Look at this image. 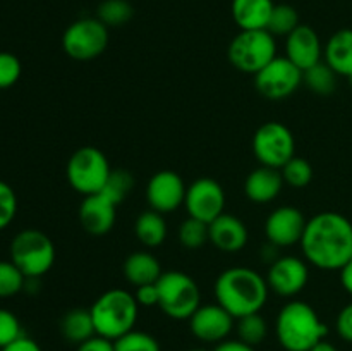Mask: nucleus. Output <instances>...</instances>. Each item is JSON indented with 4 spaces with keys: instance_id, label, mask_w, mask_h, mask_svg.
<instances>
[{
    "instance_id": "nucleus-34",
    "label": "nucleus",
    "mask_w": 352,
    "mask_h": 351,
    "mask_svg": "<svg viewBox=\"0 0 352 351\" xmlns=\"http://www.w3.org/2000/svg\"><path fill=\"white\" fill-rule=\"evenodd\" d=\"M116 351H160V344L151 334L133 329L113 341Z\"/></svg>"
},
{
    "instance_id": "nucleus-39",
    "label": "nucleus",
    "mask_w": 352,
    "mask_h": 351,
    "mask_svg": "<svg viewBox=\"0 0 352 351\" xmlns=\"http://www.w3.org/2000/svg\"><path fill=\"white\" fill-rule=\"evenodd\" d=\"M337 332L347 343H352V303L344 306L339 312V317H337Z\"/></svg>"
},
{
    "instance_id": "nucleus-9",
    "label": "nucleus",
    "mask_w": 352,
    "mask_h": 351,
    "mask_svg": "<svg viewBox=\"0 0 352 351\" xmlns=\"http://www.w3.org/2000/svg\"><path fill=\"white\" fill-rule=\"evenodd\" d=\"M109 45V28L96 17L74 21L62 36V48L74 61H93Z\"/></svg>"
},
{
    "instance_id": "nucleus-8",
    "label": "nucleus",
    "mask_w": 352,
    "mask_h": 351,
    "mask_svg": "<svg viewBox=\"0 0 352 351\" xmlns=\"http://www.w3.org/2000/svg\"><path fill=\"white\" fill-rule=\"evenodd\" d=\"M109 158L95 147H81L71 155L67 162V181L76 193L82 196L100 193L109 179Z\"/></svg>"
},
{
    "instance_id": "nucleus-1",
    "label": "nucleus",
    "mask_w": 352,
    "mask_h": 351,
    "mask_svg": "<svg viewBox=\"0 0 352 351\" xmlns=\"http://www.w3.org/2000/svg\"><path fill=\"white\" fill-rule=\"evenodd\" d=\"M305 258L322 270H340L352 260V222L337 212H322L306 222Z\"/></svg>"
},
{
    "instance_id": "nucleus-27",
    "label": "nucleus",
    "mask_w": 352,
    "mask_h": 351,
    "mask_svg": "<svg viewBox=\"0 0 352 351\" xmlns=\"http://www.w3.org/2000/svg\"><path fill=\"white\" fill-rule=\"evenodd\" d=\"M298 26V10L292 6H287V3H280V6H275L274 10H272L267 30L270 31L274 36H289Z\"/></svg>"
},
{
    "instance_id": "nucleus-28",
    "label": "nucleus",
    "mask_w": 352,
    "mask_h": 351,
    "mask_svg": "<svg viewBox=\"0 0 352 351\" xmlns=\"http://www.w3.org/2000/svg\"><path fill=\"white\" fill-rule=\"evenodd\" d=\"M267 334V320H265L260 313H251V315L237 319V336H239V339L243 341V343L254 348L256 344L263 343Z\"/></svg>"
},
{
    "instance_id": "nucleus-37",
    "label": "nucleus",
    "mask_w": 352,
    "mask_h": 351,
    "mask_svg": "<svg viewBox=\"0 0 352 351\" xmlns=\"http://www.w3.org/2000/svg\"><path fill=\"white\" fill-rule=\"evenodd\" d=\"M21 336L24 334L19 319L10 310L0 308V348H6Z\"/></svg>"
},
{
    "instance_id": "nucleus-36",
    "label": "nucleus",
    "mask_w": 352,
    "mask_h": 351,
    "mask_svg": "<svg viewBox=\"0 0 352 351\" xmlns=\"http://www.w3.org/2000/svg\"><path fill=\"white\" fill-rule=\"evenodd\" d=\"M17 213V196L16 191L7 184L6 181H0V231L10 226Z\"/></svg>"
},
{
    "instance_id": "nucleus-40",
    "label": "nucleus",
    "mask_w": 352,
    "mask_h": 351,
    "mask_svg": "<svg viewBox=\"0 0 352 351\" xmlns=\"http://www.w3.org/2000/svg\"><path fill=\"white\" fill-rule=\"evenodd\" d=\"M76 351H116V346H113V341L96 334V336H93L91 339L79 344Z\"/></svg>"
},
{
    "instance_id": "nucleus-43",
    "label": "nucleus",
    "mask_w": 352,
    "mask_h": 351,
    "mask_svg": "<svg viewBox=\"0 0 352 351\" xmlns=\"http://www.w3.org/2000/svg\"><path fill=\"white\" fill-rule=\"evenodd\" d=\"M340 282H342L344 289L352 296V260L340 268Z\"/></svg>"
},
{
    "instance_id": "nucleus-19",
    "label": "nucleus",
    "mask_w": 352,
    "mask_h": 351,
    "mask_svg": "<svg viewBox=\"0 0 352 351\" xmlns=\"http://www.w3.org/2000/svg\"><path fill=\"white\" fill-rule=\"evenodd\" d=\"M208 233L210 243L227 253H236L243 250L250 237L246 224L239 217L226 212L208 224Z\"/></svg>"
},
{
    "instance_id": "nucleus-46",
    "label": "nucleus",
    "mask_w": 352,
    "mask_h": 351,
    "mask_svg": "<svg viewBox=\"0 0 352 351\" xmlns=\"http://www.w3.org/2000/svg\"><path fill=\"white\" fill-rule=\"evenodd\" d=\"M349 83H351V86H352V74L349 76Z\"/></svg>"
},
{
    "instance_id": "nucleus-29",
    "label": "nucleus",
    "mask_w": 352,
    "mask_h": 351,
    "mask_svg": "<svg viewBox=\"0 0 352 351\" xmlns=\"http://www.w3.org/2000/svg\"><path fill=\"white\" fill-rule=\"evenodd\" d=\"M134 10L127 0H103L98 7V19L107 28L122 26L131 21Z\"/></svg>"
},
{
    "instance_id": "nucleus-7",
    "label": "nucleus",
    "mask_w": 352,
    "mask_h": 351,
    "mask_svg": "<svg viewBox=\"0 0 352 351\" xmlns=\"http://www.w3.org/2000/svg\"><path fill=\"white\" fill-rule=\"evenodd\" d=\"M227 55L234 67L254 76L277 57V43L268 30H246L230 41Z\"/></svg>"
},
{
    "instance_id": "nucleus-18",
    "label": "nucleus",
    "mask_w": 352,
    "mask_h": 351,
    "mask_svg": "<svg viewBox=\"0 0 352 351\" xmlns=\"http://www.w3.org/2000/svg\"><path fill=\"white\" fill-rule=\"evenodd\" d=\"M285 57L302 72L322 62L323 47L318 33L308 24H299L285 41Z\"/></svg>"
},
{
    "instance_id": "nucleus-47",
    "label": "nucleus",
    "mask_w": 352,
    "mask_h": 351,
    "mask_svg": "<svg viewBox=\"0 0 352 351\" xmlns=\"http://www.w3.org/2000/svg\"><path fill=\"white\" fill-rule=\"evenodd\" d=\"M0 351H2V348H0Z\"/></svg>"
},
{
    "instance_id": "nucleus-14",
    "label": "nucleus",
    "mask_w": 352,
    "mask_h": 351,
    "mask_svg": "<svg viewBox=\"0 0 352 351\" xmlns=\"http://www.w3.org/2000/svg\"><path fill=\"white\" fill-rule=\"evenodd\" d=\"M186 189L181 176L174 171H158L146 186V202L151 210L168 213L184 205Z\"/></svg>"
},
{
    "instance_id": "nucleus-15",
    "label": "nucleus",
    "mask_w": 352,
    "mask_h": 351,
    "mask_svg": "<svg viewBox=\"0 0 352 351\" xmlns=\"http://www.w3.org/2000/svg\"><path fill=\"white\" fill-rule=\"evenodd\" d=\"M306 222L308 220L305 219V213L296 206H278L267 217V222H265V234H267L268 243L278 248L294 246L301 243Z\"/></svg>"
},
{
    "instance_id": "nucleus-5",
    "label": "nucleus",
    "mask_w": 352,
    "mask_h": 351,
    "mask_svg": "<svg viewBox=\"0 0 352 351\" xmlns=\"http://www.w3.org/2000/svg\"><path fill=\"white\" fill-rule=\"evenodd\" d=\"M10 260L26 279H40L54 267L55 246L43 231L24 229L10 243Z\"/></svg>"
},
{
    "instance_id": "nucleus-33",
    "label": "nucleus",
    "mask_w": 352,
    "mask_h": 351,
    "mask_svg": "<svg viewBox=\"0 0 352 351\" xmlns=\"http://www.w3.org/2000/svg\"><path fill=\"white\" fill-rule=\"evenodd\" d=\"M26 286V277L14 265L12 260L0 262V298H10L23 291Z\"/></svg>"
},
{
    "instance_id": "nucleus-35",
    "label": "nucleus",
    "mask_w": 352,
    "mask_h": 351,
    "mask_svg": "<svg viewBox=\"0 0 352 351\" xmlns=\"http://www.w3.org/2000/svg\"><path fill=\"white\" fill-rule=\"evenodd\" d=\"M21 61L9 52H0V89L16 85L21 78Z\"/></svg>"
},
{
    "instance_id": "nucleus-41",
    "label": "nucleus",
    "mask_w": 352,
    "mask_h": 351,
    "mask_svg": "<svg viewBox=\"0 0 352 351\" xmlns=\"http://www.w3.org/2000/svg\"><path fill=\"white\" fill-rule=\"evenodd\" d=\"M2 351H43L40 348V344L36 341H33L28 336H21L19 339H16L14 343L7 344L6 348H2Z\"/></svg>"
},
{
    "instance_id": "nucleus-2",
    "label": "nucleus",
    "mask_w": 352,
    "mask_h": 351,
    "mask_svg": "<svg viewBox=\"0 0 352 351\" xmlns=\"http://www.w3.org/2000/svg\"><path fill=\"white\" fill-rule=\"evenodd\" d=\"M215 299L234 319L260 313L268 299L267 279L250 267H230L215 281Z\"/></svg>"
},
{
    "instance_id": "nucleus-30",
    "label": "nucleus",
    "mask_w": 352,
    "mask_h": 351,
    "mask_svg": "<svg viewBox=\"0 0 352 351\" xmlns=\"http://www.w3.org/2000/svg\"><path fill=\"white\" fill-rule=\"evenodd\" d=\"M133 186L134 178L129 171H124V169H116V171H113L112 169L105 186H103V189L100 193L109 196L116 205H120V203L127 198V195L131 193Z\"/></svg>"
},
{
    "instance_id": "nucleus-3",
    "label": "nucleus",
    "mask_w": 352,
    "mask_h": 351,
    "mask_svg": "<svg viewBox=\"0 0 352 351\" xmlns=\"http://www.w3.org/2000/svg\"><path fill=\"white\" fill-rule=\"evenodd\" d=\"M277 339L287 351H309L329 334L316 310L305 301H289L277 317Z\"/></svg>"
},
{
    "instance_id": "nucleus-31",
    "label": "nucleus",
    "mask_w": 352,
    "mask_h": 351,
    "mask_svg": "<svg viewBox=\"0 0 352 351\" xmlns=\"http://www.w3.org/2000/svg\"><path fill=\"white\" fill-rule=\"evenodd\" d=\"M179 240H181L182 246L188 248V250H199L206 241H210L208 224L199 219H195V217H188L181 224Z\"/></svg>"
},
{
    "instance_id": "nucleus-23",
    "label": "nucleus",
    "mask_w": 352,
    "mask_h": 351,
    "mask_svg": "<svg viewBox=\"0 0 352 351\" xmlns=\"http://www.w3.org/2000/svg\"><path fill=\"white\" fill-rule=\"evenodd\" d=\"M325 62L339 76L352 74V30H339L333 33L323 48Z\"/></svg>"
},
{
    "instance_id": "nucleus-25",
    "label": "nucleus",
    "mask_w": 352,
    "mask_h": 351,
    "mask_svg": "<svg viewBox=\"0 0 352 351\" xmlns=\"http://www.w3.org/2000/svg\"><path fill=\"white\" fill-rule=\"evenodd\" d=\"M168 227L164 219V213L157 210H146L141 213L134 224V234L140 243L146 248H157L167 240Z\"/></svg>"
},
{
    "instance_id": "nucleus-24",
    "label": "nucleus",
    "mask_w": 352,
    "mask_h": 351,
    "mask_svg": "<svg viewBox=\"0 0 352 351\" xmlns=\"http://www.w3.org/2000/svg\"><path fill=\"white\" fill-rule=\"evenodd\" d=\"M60 332L65 341L72 344H81L96 336L95 322L91 312L86 308H72L62 317Z\"/></svg>"
},
{
    "instance_id": "nucleus-42",
    "label": "nucleus",
    "mask_w": 352,
    "mask_h": 351,
    "mask_svg": "<svg viewBox=\"0 0 352 351\" xmlns=\"http://www.w3.org/2000/svg\"><path fill=\"white\" fill-rule=\"evenodd\" d=\"M213 351H254L253 346H250V344L243 343L241 339H226L222 341V343H219V346L215 348Z\"/></svg>"
},
{
    "instance_id": "nucleus-44",
    "label": "nucleus",
    "mask_w": 352,
    "mask_h": 351,
    "mask_svg": "<svg viewBox=\"0 0 352 351\" xmlns=\"http://www.w3.org/2000/svg\"><path fill=\"white\" fill-rule=\"evenodd\" d=\"M309 351H337V348L333 346L332 343H329V341H320L318 344H315V346L311 348V350Z\"/></svg>"
},
{
    "instance_id": "nucleus-6",
    "label": "nucleus",
    "mask_w": 352,
    "mask_h": 351,
    "mask_svg": "<svg viewBox=\"0 0 352 351\" xmlns=\"http://www.w3.org/2000/svg\"><path fill=\"white\" fill-rule=\"evenodd\" d=\"M162 312L174 320H189L199 308V288L195 279L181 270H167L157 281Z\"/></svg>"
},
{
    "instance_id": "nucleus-32",
    "label": "nucleus",
    "mask_w": 352,
    "mask_h": 351,
    "mask_svg": "<svg viewBox=\"0 0 352 351\" xmlns=\"http://www.w3.org/2000/svg\"><path fill=\"white\" fill-rule=\"evenodd\" d=\"M284 182L292 188H305L313 179V167L306 158L292 157L284 167L280 169Z\"/></svg>"
},
{
    "instance_id": "nucleus-20",
    "label": "nucleus",
    "mask_w": 352,
    "mask_h": 351,
    "mask_svg": "<svg viewBox=\"0 0 352 351\" xmlns=\"http://www.w3.org/2000/svg\"><path fill=\"white\" fill-rule=\"evenodd\" d=\"M282 188H284V178L280 169L267 167V165L254 169L244 182V193L248 198L261 205L274 202L280 195Z\"/></svg>"
},
{
    "instance_id": "nucleus-26",
    "label": "nucleus",
    "mask_w": 352,
    "mask_h": 351,
    "mask_svg": "<svg viewBox=\"0 0 352 351\" xmlns=\"http://www.w3.org/2000/svg\"><path fill=\"white\" fill-rule=\"evenodd\" d=\"M337 76L339 74L325 61H322L302 72V83L316 95L329 96L336 92Z\"/></svg>"
},
{
    "instance_id": "nucleus-21",
    "label": "nucleus",
    "mask_w": 352,
    "mask_h": 351,
    "mask_svg": "<svg viewBox=\"0 0 352 351\" xmlns=\"http://www.w3.org/2000/svg\"><path fill=\"white\" fill-rule=\"evenodd\" d=\"M274 7L272 0H232V17L241 31L267 30Z\"/></svg>"
},
{
    "instance_id": "nucleus-38",
    "label": "nucleus",
    "mask_w": 352,
    "mask_h": 351,
    "mask_svg": "<svg viewBox=\"0 0 352 351\" xmlns=\"http://www.w3.org/2000/svg\"><path fill=\"white\" fill-rule=\"evenodd\" d=\"M134 298H136L140 306H158L160 292H158L157 282H155V284L140 286V288L136 289V292H134Z\"/></svg>"
},
{
    "instance_id": "nucleus-12",
    "label": "nucleus",
    "mask_w": 352,
    "mask_h": 351,
    "mask_svg": "<svg viewBox=\"0 0 352 351\" xmlns=\"http://www.w3.org/2000/svg\"><path fill=\"white\" fill-rule=\"evenodd\" d=\"M184 206L189 217L210 224L222 215L226 209V193L220 182L212 178H199L186 189Z\"/></svg>"
},
{
    "instance_id": "nucleus-10",
    "label": "nucleus",
    "mask_w": 352,
    "mask_h": 351,
    "mask_svg": "<svg viewBox=\"0 0 352 351\" xmlns=\"http://www.w3.org/2000/svg\"><path fill=\"white\" fill-rule=\"evenodd\" d=\"M294 134L278 120L261 124L253 136V153L261 165L282 169L294 155Z\"/></svg>"
},
{
    "instance_id": "nucleus-22",
    "label": "nucleus",
    "mask_w": 352,
    "mask_h": 351,
    "mask_svg": "<svg viewBox=\"0 0 352 351\" xmlns=\"http://www.w3.org/2000/svg\"><path fill=\"white\" fill-rule=\"evenodd\" d=\"M164 274L160 262L150 251H134L124 262V275L133 286L155 284Z\"/></svg>"
},
{
    "instance_id": "nucleus-4",
    "label": "nucleus",
    "mask_w": 352,
    "mask_h": 351,
    "mask_svg": "<svg viewBox=\"0 0 352 351\" xmlns=\"http://www.w3.org/2000/svg\"><path fill=\"white\" fill-rule=\"evenodd\" d=\"M89 312L96 334L116 341L134 329L140 315V305L133 292L126 289H109L96 298Z\"/></svg>"
},
{
    "instance_id": "nucleus-13",
    "label": "nucleus",
    "mask_w": 352,
    "mask_h": 351,
    "mask_svg": "<svg viewBox=\"0 0 352 351\" xmlns=\"http://www.w3.org/2000/svg\"><path fill=\"white\" fill-rule=\"evenodd\" d=\"M309 279L308 265L298 257H278L274 264H270L267 274L268 288L278 296L291 298L299 295L306 288Z\"/></svg>"
},
{
    "instance_id": "nucleus-11",
    "label": "nucleus",
    "mask_w": 352,
    "mask_h": 351,
    "mask_svg": "<svg viewBox=\"0 0 352 351\" xmlns=\"http://www.w3.org/2000/svg\"><path fill=\"white\" fill-rule=\"evenodd\" d=\"M302 83V71L287 57H275L254 74V86L270 100H284L291 96Z\"/></svg>"
},
{
    "instance_id": "nucleus-45",
    "label": "nucleus",
    "mask_w": 352,
    "mask_h": 351,
    "mask_svg": "<svg viewBox=\"0 0 352 351\" xmlns=\"http://www.w3.org/2000/svg\"><path fill=\"white\" fill-rule=\"evenodd\" d=\"M189 351H205V350H199V348H195V350H189Z\"/></svg>"
},
{
    "instance_id": "nucleus-16",
    "label": "nucleus",
    "mask_w": 352,
    "mask_h": 351,
    "mask_svg": "<svg viewBox=\"0 0 352 351\" xmlns=\"http://www.w3.org/2000/svg\"><path fill=\"white\" fill-rule=\"evenodd\" d=\"M232 326L234 317L219 303L199 306L189 319L191 332L203 343H222L230 334Z\"/></svg>"
},
{
    "instance_id": "nucleus-17",
    "label": "nucleus",
    "mask_w": 352,
    "mask_h": 351,
    "mask_svg": "<svg viewBox=\"0 0 352 351\" xmlns=\"http://www.w3.org/2000/svg\"><path fill=\"white\" fill-rule=\"evenodd\" d=\"M117 206L103 193L88 195L79 206V222L82 229L91 236H105L113 229Z\"/></svg>"
}]
</instances>
